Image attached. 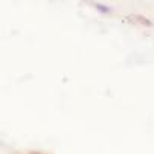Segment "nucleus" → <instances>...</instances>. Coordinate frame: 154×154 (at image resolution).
Returning <instances> with one entry per match:
<instances>
[{
  "mask_svg": "<svg viewBox=\"0 0 154 154\" xmlns=\"http://www.w3.org/2000/svg\"><path fill=\"white\" fill-rule=\"evenodd\" d=\"M95 6H96V9L101 11V12H105V14L110 12V8H108V6H104V5H101V3H96Z\"/></svg>",
  "mask_w": 154,
  "mask_h": 154,
  "instance_id": "1",
  "label": "nucleus"
},
{
  "mask_svg": "<svg viewBox=\"0 0 154 154\" xmlns=\"http://www.w3.org/2000/svg\"><path fill=\"white\" fill-rule=\"evenodd\" d=\"M29 154H43V152H29Z\"/></svg>",
  "mask_w": 154,
  "mask_h": 154,
  "instance_id": "2",
  "label": "nucleus"
}]
</instances>
